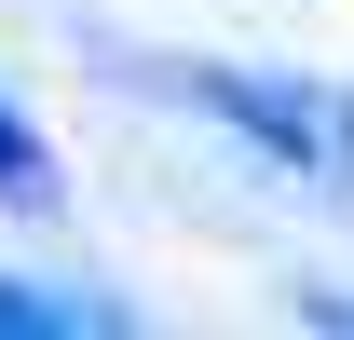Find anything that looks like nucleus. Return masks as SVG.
Here are the masks:
<instances>
[{"instance_id":"f03ea898","label":"nucleus","mask_w":354,"mask_h":340,"mask_svg":"<svg viewBox=\"0 0 354 340\" xmlns=\"http://www.w3.org/2000/svg\"><path fill=\"white\" fill-rule=\"evenodd\" d=\"M123 313L82 286H41V272H0V340H109Z\"/></svg>"},{"instance_id":"7ed1b4c3","label":"nucleus","mask_w":354,"mask_h":340,"mask_svg":"<svg viewBox=\"0 0 354 340\" xmlns=\"http://www.w3.org/2000/svg\"><path fill=\"white\" fill-rule=\"evenodd\" d=\"M55 191H68V177H55L41 123H28V109H0V205H14V218H55Z\"/></svg>"},{"instance_id":"20e7f679","label":"nucleus","mask_w":354,"mask_h":340,"mask_svg":"<svg viewBox=\"0 0 354 340\" xmlns=\"http://www.w3.org/2000/svg\"><path fill=\"white\" fill-rule=\"evenodd\" d=\"M300 313H313V327H354V286H313Z\"/></svg>"},{"instance_id":"f257e3e1","label":"nucleus","mask_w":354,"mask_h":340,"mask_svg":"<svg viewBox=\"0 0 354 340\" xmlns=\"http://www.w3.org/2000/svg\"><path fill=\"white\" fill-rule=\"evenodd\" d=\"M136 82L177 95L191 123H218L232 150H259L300 191H354V95L300 82V68H218V55H136Z\"/></svg>"}]
</instances>
